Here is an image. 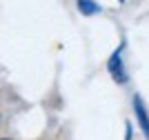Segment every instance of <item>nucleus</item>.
I'll list each match as a JSON object with an SVG mask.
<instances>
[{
    "instance_id": "nucleus-5",
    "label": "nucleus",
    "mask_w": 149,
    "mask_h": 140,
    "mask_svg": "<svg viewBox=\"0 0 149 140\" xmlns=\"http://www.w3.org/2000/svg\"><path fill=\"white\" fill-rule=\"evenodd\" d=\"M0 140H11V138H0Z\"/></svg>"
},
{
    "instance_id": "nucleus-3",
    "label": "nucleus",
    "mask_w": 149,
    "mask_h": 140,
    "mask_svg": "<svg viewBox=\"0 0 149 140\" xmlns=\"http://www.w3.org/2000/svg\"><path fill=\"white\" fill-rule=\"evenodd\" d=\"M76 7H78V11H80L82 16H96V13H100V9H102L96 0H76Z\"/></svg>"
},
{
    "instance_id": "nucleus-4",
    "label": "nucleus",
    "mask_w": 149,
    "mask_h": 140,
    "mask_svg": "<svg viewBox=\"0 0 149 140\" xmlns=\"http://www.w3.org/2000/svg\"><path fill=\"white\" fill-rule=\"evenodd\" d=\"M125 131H127V138H125V140H131V125H129V122L125 125Z\"/></svg>"
},
{
    "instance_id": "nucleus-2",
    "label": "nucleus",
    "mask_w": 149,
    "mask_h": 140,
    "mask_svg": "<svg viewBox=\"0 0 149 140\" xmlns=\"http://www.w3.org/2000/svg\"><path fill=\"white\" fill-rule=\"evenodd\" d=\"M131 102H134V116H136L138 125H140V129H143L145 138L149 140V111H147V107H145V102H143V96L136 93Z\"/></svg>"
},
{
    "instance_id": "nucleus-1",
    "label": "nucleus",
    "mask_w": 149,
    "mask_h": 140,
    "mask_svg": "<svg viewBox=\"0 0 149 140\" xmlns=\"http://www.w3.org/2000/svg\"><path fill=\"white\" fill-rule=\"evenodd\" d=\"M123 49H125V45H120V47L109 56V60H107V71H109L111 80L116 85H120V87L129 82V73H127L125 62H123Z\"/></svg>"
}]
</instances>
